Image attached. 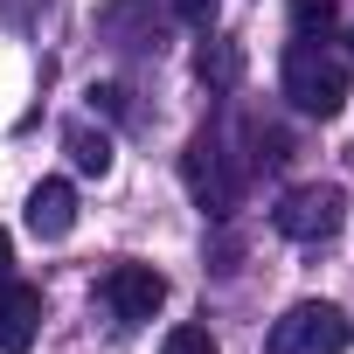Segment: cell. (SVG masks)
Returning <instances> with one entry per match:
<instances>
[{
  "instance_id": "6da1fadb",
  "label": "cell",
  "mask_w": 354,
  "mask_h": 354,
  "mask_svg": "<svg viewBox=\"0 0 354 354\" xmlns=\"http://www.w3.org/2000/svg\"><path fill=\"white\" fill-rule=\"evenodd\" d=\"M181 181H188L195 209L223 223V216H236V202H243L250 153H230V132H223V125H202V132L188 139V153H181Z\"/></svg>"
},
{
  "instance_id": "7a4b0ae2",
  "label": "cell",
  "mask_w": 354,
  "mask_h": 354,
  "mask_svg": "<svg viewBox=\"0 0 354 354\" xmlns=\"http://www.w3.org/2000/svg\"><path fill=\"white\" fill-rule=\"evenodd\" d=\"M285 97L306 118H340L347 111V70L319 49V42H292L285 49Z\"/></svg>"
},
{
  "instance_id": "3957f363",
  "label": "cell",
  "mask_w": 354,
  "mask_h": 354,
  "mask_svg": "<svg viewBox=\"0 0 354 354\" xmlns=\"http://www.w3.org/2000/svg\"><path fill=\"white\" fill-rule=\"evenodd\" d=\"M347 340H354V319L333 299H299L285 319H271L264 354H347Z\"/></svg>"
},
{
  "instance_id": "277c9868",
  "label": "cell",
  "mask_w": 354,
  "mask_h": 354,
  "mask_svg": "<svg viewBox=\"0 0 354 354\" xmlns=\"http://www.w3.org/2000/svg\"><path fill=\"white\" fill-rule=\"evenodd\" d=\"M271 223H278V236H292V243H326V236H340V223H347V195H340L333 181H306V188H292V195L271 209Z\"/></svg>"
},
{
  "instance_id": "5b68a950",
  "label": "cell",
  "mask_w": 354,
  "mask_h": 354,
  "mask_svg": "<svg viewBox=\"0 0 354 354\" xmlns=\"http://www.w3.org/2000/svg\"><path fill=\"white\" fill-rule=\"evenodd\" d=\"M97 299L111 306L118 326H146V319L167 306V278H160L153 264H111V271L97 278Z\"/></svg>"
},
{
  "instance_id": "8992f818",
  "label": "cell",
  "mask_w": 354,
  "mask_h": 354,
  "mask_svg": "<svg viewBox=\"0 0 354 354\" xmlns=\"http://www.w3.org/2000/svg\"><path fill=\"white\" fill-rule=\"evenodd\" d=\"M42 333V292L21 278H0V354H28Z\"/></svg>"
},
{
  "instance_id": "52a82bcc",
  "label": "cell",
  "mask_w": 354,
  "mask_h": 354,
  "mask_svg": "<svg viewBox=\"0 0 354 354\" xmlns=\"http://www.w3.org/2000/svg\"><path fill=\"white\" fill-rule=\"evenodd\" d=\"M28 230H35L42 243L70 236V230H77V188H70V181H35V195H28Z\"/></svg>"
},
{
  "instance_id": "ba28073f",
  "label": "cell",
  "mask_w": 354,
  "mask_h": 354,
  "mask_svg": "<svg viewBox=\"0 0 354 354\" xmlns=\"http://www.w3.org/2000/svg\"><path fill=\"white\" fill-rule=\"evenodd\" d=\"M63 153H70V167L77 174H97V181H104V174H111V132H97V125H63Z\"/></svg>"
},
{
  "instance_id": "9c48e42d",
  "label": "cell",
  "mask_w": 354,
  "mask_h": 354,
  "mask_svg": "<svg viewBox=\"0 0 354 354\" xmlns=\"http://www.w3.org/2000/svg\"><path fill=\"white\" fill-rule=\"evenodd\" d=\"M195 77H202L209 91H236V84H243V49H236V42H202V49H195Z\"/></svg>"
},
{
  "instance_id": "30bf717a",
  "label": "cell",
  "mask_w": 354,
  "mask_h": 354,
  "mask_svg": "<svg viewBox=\"0 0 354 354\" xmlns=\"http://www.w3.org/2000/svg\"><path fill=\"white\" fill-rule=\"evenodd\" d=\"M139 15H146V0H111V8L97 15V28H104L118 49H146V42L160 49V35H153V28H139Z\"/></svg>"
},
{
  "instance_id": "8fae6325",
  "label": "cell",
  "mask_w": 354,
  "mask_h": 354,
  "mask_svg": "<svg viewBox=\"0 0 354 354\" xmlns=\"http://www.w3.org/2000/svg\"><path fill=\"white\" fill-rule=\"evenodd\" d=\"M326 28H333V0H292V35L299 42H313Z\"/></svg>"
},
{
  "instance_id": "7c38bea8",
  "label": "cell",
  "mask_w": 354,
  "mask_h": 354,
  "mask_svg": "<svg viewBox=\"0 0 354 354\" xmlns=\"http://www.w3.org/2000/svg\"><path fill=\"white\" fill-rule=\"evenodd\" d=\"M160 354H223V347H216L209 326H174V333L160 340Z\"/></svg>"
},
{
  "instance_id": "4fadbf2b",
  "label": "cell",
  "mask_w": 354,
  "mask_h": 354,
  "mask_svg": "<svg viewBox=\"0 0 354 354\" xmlns=\"http://www.w3.org/2000/svg\"><path fill=\"white\" fill-rule=\"evenodd\" d=\"M174 15H181L188 28H209L216 21V0H174Z\"/></svg>"
},
{
  "instance_id": "5bb4252c",
  "label": "cell",
  "mask_w": 354,
  "mask_h": 354,
  "mask_svg": "<svg viewBox=\"0 0 354 354\" xmlns=\"http://www.w3.org/2000/svg\"><path fill=\"white\" fill-rule=\"evenodd\" d=\"M15 264V243H8V230H0V271H8Z\"/></svg>"
},
{
  "instance_id": "9a60e30c",
  "label": "cell",
  "mask_w": 354,
  "mask_h": 354,
  "mask_svg": "<svg viewBox=\"0 0 354 354\" xmlns=\"http://www.w3.org/2000/svg\"><path fill=\"white\" fill-rule=\"evenodd\" d=\"M347 49H354V28H347Z\"/></svg>"
}]
</instances>
